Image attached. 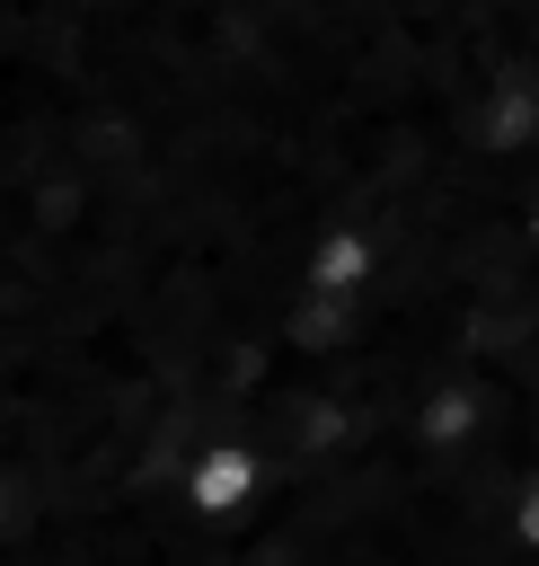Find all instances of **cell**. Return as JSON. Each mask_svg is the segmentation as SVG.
<instances>
[{"mask_svg":"<svg viewBox=\"0 0 539 566\" xmlns=\"http://www.w3.org/2000/svg\"><path fill=\"white\" fill-rule=\"evenodd\" d=\"M521 539H539V495H530V504H521Z\"/></svg>","mask_w":539,"mask_h":566,"instance_id":"2","label":"cell"},{"mask_svg":"<svg viewBox=\"0 0 539 566\" xmlns=\"http://www.w3.org/2000/svg\"><path fill=\"white\" fill-rule=\"evenodd\" d=\"M239 495H247V460H239V451H221V460L194 478V504H203V513H230Z\"/></svg>","mask_w":539,"mask_h":566,"instance_id":"1","label":"cell"}]
</instances>
